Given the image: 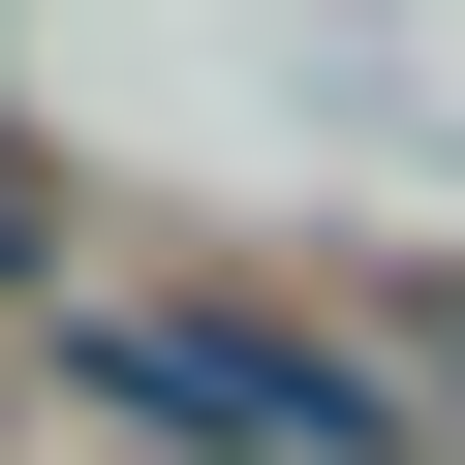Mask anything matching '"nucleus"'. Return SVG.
I'll use <instances>...</instances> for the list:
<instances>
[{
  "mask_svg": "<svg viewBox=\"0 0 465 465\" xmlns=\"http://www.w3.org/2000/svg\"><path fill=\"white\" fill-rule=\"evenodd\" d=\"M186 465H403V403H372V341H280V311H124L94 341Z\"/></svg>",
  "mask_w": 465,
  "mask_h": 465,
  "instance_id": "f257e3e1",
  "label": "nucleus"
},
{
  "mask_svg": "<svg viewBox=\"0 0 465 465\" xmlns=\"http://www.w3.org/2000/svg\"><path fill=\"white\" fill-rule=\"evenodd\" d=\"M0 280H63V186H32V155H0Z\"/></svg>",
  "mask_w": 465,
  "mask_h": 465,
  "instance_id": "f03ea898",
  "label": "nucleus"
},
{
  "mask_svg": "<svg viewBox=\"0 0 465 465\" xmlns=\"http://www.w3.org/2000/svg\"><path fill=\"white\" fill-rule=\"evenodd\" d=\"M434 434H465V311H434Z\"/></svg>",
  "mask_w": 465,
  "mask_h": 465,
  "instance_id": "7ed1b4c3",
  "label": "nucleus"
}]
</instances>
